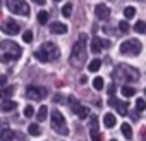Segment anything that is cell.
Wrapping results in <instances>:
<instances>
[{
	"instance_id": "obj_9",
	"label": "cell",
	"mask_w": 146,
	"mask_h": 141,
	"mask_svg": "<svg viewBox=\"0 0 146 141\" xmlns=\"http://www.w3.org/2000/svg\"><path fill=\"white\" fill-rule=\"evenodd\" d=\"M26 95H28V98H31V100H43V98L48 95V90H46L45 86H28Z\"/></svg>"
},
{
	"instance_id": "obj_36",
	"label": "cell",
	"mask_w": 146,
	"mask_h": 141,
	"mask_svg": "<svg viewBox=\"0 0 146 141\" xmlns=\"http://www.w3.org/2000/svg\"><path fill=\"white\" fill-rule=\"evenodd\" d=\"M33 2L38 4V5H43V4H45V0H33Z\"/></svg>"
},
{
	"instance_id": "obj_13",
	"label": "cell",
	"mask_w": 146,
	"mask_h": 141,
	"mask_svg": "<svg viewBox=\"0 0 146 141\" xmlns=\"http://www.w3.org/2000/svg\"><path fill=\"white\" fill-rule=\"evenodd\" d=\"M2 31H4L5 35L16 36V35H19V26H17V23H14L12 19H9V21L2 26Z\"/></svg>"
},
{
	"instance_id": "obj_11",
	"label": "cell",
	"mask_w": 146,
	"mask_h": 141,
	"mask_svg": "<svg viewBox=\"0 0 146 141\" xmlns=\"http://www.w3.org/2000/svg\"><path fill=\"white\" fill-rule=\"evenodd\" d=\"M108 47H110V41L108 40H102L98 36H95L93 41H91V52L93 53H100L103 48H108Z\"/></svg>"
},
{
	"instance_id": "obj_27",
	"label": "cell",
	"mask_w": 146,
	"mask_h": 141,
	"mask_svg": "<svg viewBox=\"0 0 146 141\" xmlns=\"http://www.w3.org/2000/svg\"><path fill=\"white\" fill-rule=\"evenodd\" d=\"M70 12H72V4H65L62 7V16L64 17H70Z\"/></svg>"
},
{
	"instance_id": "obj_24",
	"label": "cell",
	"mask_w": 146,
	"mask_h": 141,
	"mask_svg": "<svg viewBox=\"0 0 146 141\" xmlns=\"http://www.w3.org/2000/svg\"><path fill=\"white\" fill-rule=\"evenodd\" d=\"M38 23L40 24H46L48 23V12L46 11H40L38 12Z\"/></svg>"
},
{
	"instance_id": "obj_21",
	"label": "cell",
	"mask_w": 146,
	"mask_h": 141,
	"mask_svg": "<svg viewBox=\"0 0 146 141\" xmlns=\"http://www.w3.org/2000/svg\"><path fill=\"white\" fill-rule=\"evenodd\" d=\"M12 95H14V88H12V86H9V88H2V90H0V98H4V100L11 98Z\"/></svg>"
},
{
	"instance_id": "obj_34",
	"label": "cell",
	"mask_w": 146,
	"mask_h": 141,
	"mask_svg": "<svg viewBox=\"0 0 146 141\" xmlns=\"http://www.w3.org/2000/svg\"><path fill=\"white\" fill-rule=\"evenodd\" d=\"M107 91H108V95H110V96H113V93H115V84H108Z\"/></svg>"
},
{
	"instance_id": "obj_30",
	"label": "cell",
	"mask_w": 146,
	"mask_h": 141,
	"mask_svg": "<svg viewBox=\"0 0 146 141\" xmlns=\"http://www.w3.org/2000/svg\"><path fill=\"white\" fill-rule=\"evenodd\" d=\"M134 29H136L137 33H146V23H144V21H137L136 26H134Z\"/></svg>"
},
{
	"instance_id": "obj_18",
	"label": "cell",
	"mask_w": 146,
	"mask_h": 141,
	"mask_svg": "<svg viewBox=\"0 0 146 141\" xmlns=\"http://www.w3.org/2000/svg\"><path fill=\"white\" fill-rule=\"evenodd\" d=\"M103 124H105V127H113L115 126V115L113 114H105L103 115Z\"/></svg>"
},
{
	"instance_id": "obj_37",
	"label": "cell",
	"mask_w": 146,
	"mask_h": 141,
	"mask_svg": "<svg viewBox=\"0 0 146 141\" xmlns=\"http://www.w3.org/2000/svg\"><path fill=\"white\" fill-rule=\"evenodd\" d=\"M144 98H146V88H144Z\"/></svg>"
},
{
	"instance_id": "obj_14",
	"label": "cell",
	"mask_w": 146,
	"mask_h": 141,
	"mask_svg": "<svg viewBox=\"0 0 146 141\" xmlns=\"http://www.w3.org/2000/svg\"><path fill=\"white\" fill-rule=\"evenodd\" d=\"M95 14H96V17H98V19L107 21V19L110 17V9H108L105 4H98V5H96V9H95Z\"/></svg>"
},
{
	"instance_id": "obj_28",
	"label": "cell",
	"mask_w": 146,
	"mask_h": 141,
	"mask_svg": "<svg viewBox=\"0 0 146 141\" xmlns=\"http://www.w3.org/2000/svg\"><path fill=\"white\" fill-rule=\"evenodd\" d=\"M146 108V102H144V98H137L136 100V110L137 112H143Z\"/></svg>"
},
{
	"instance_id": "obj_4",
	"label": "cell",
	"mask_w": 146,
	"mask_h": 141,
	"mask_svg": "<svg viewBox=\"0 0 146 141\" xmlns=\"http://www.w3.org/2000/svg\"><path fill=\"white\" fill-rule=\"evenodd\" d=\"M113 78L117 81H122V83H131V81H136L139 78V72L131 67V65H125V64H120L115 67V72H113Z\"/></svg>"
},
{
	"instance_id": "obj_31",
	"label": "cell",
	"mask_w": 146,
	"mask_h": 141,
	"mask_svg": "<svg viewBox=\"0 0 146 141\" xmlns=\"http://www.w3.org/2000/svg\"><path fill=\"white\" fill-rule=\"evenodd\" d=\"M23 40H24V43H31L33 41V31H24L23 33Z\"/></svg>"
},
{
	"instance_id": "obj_17",
	"label": "cell",
	"mask_w": 146,
	"mask_h": 141,
	"mask_svg": "<svg viewBox=\"0 0 146 141\" xmlns=\"http://www.w3.org/2000/svg\"><path fill=\"white\" fill-rule=\"evenodd\" d=\"M14 131L12 129H4L2 132H0V141H12L14 139Z\"/></svg>"
},
{
	"instance_id": "obj_19",
	"label": "cell",
	"mask_w": 146,
	"mask_h": 141,
	"mask_svg": "<svg viewBox=\"0 0 146 141\" xmlns=\"http://www.w3.org/2000/svg\"><path fill=\"white\" fill-rule=\"evenodd\" d=\"M120 93H122V96H125V98H129V96H134V93H136V90H134L132 86H129V84H124V86L120 88Z\"/></svg>"
},
{
	"instance_id": "obj_2",
	"label": "cell",
	"mask_w": 146,
	"mask_h": 141,
	"mask_svg": "<svg viewBox=\"0 0 146 141\" xmlns=\"http://www.w3.org/2000/svg\"><path fill=\"white\" fill-rule=\"evenodd\" d=\"M21 47L16 41H2L0 43V62H14L21 57Z\"/></svg>"
},
{
	"instance_id": "obj_32",
	"label": "cell",
	"mask_w": 146,
	"mask_h": 141,
	"mask_svg": "<svg viewBox=\"0 0 146 141\" xmlns=\"http://www.w3.org/2000/svg\"><path fill=\"white\" fill-rule=\"evenodd\" d=\"M119 29H120V33H127V31H129L127 21H120V23H119Z\"/></svg>"
},
{
	"instance_id": "obj_23",
	"label": "cell",
	"mask_w": 146,
	"mask_h": 141,
	"mask_svg": "<svg viewBox=\"0 0 146 141\" xmlns=\"http://www.w3.org/2000/svg\"><path fill=\"white\" fill-rule=\"evenodd\" d=\"M46 115H48V108H46V107H40V110L36 112V119H38V122H43V120L46 119Z\"/></svg>"
},
{
	"instance_id": "obj_40",
	"label": "cell",
	"mask_w": 146,
	"mask_h": 141,
	"mask_svg": "<svg viewBox=\"0 0 146 141\" xmlns=\"http://www.w3.org/2000/svg\"><path fill=\"white\" fill-rule=\"evenodd\" d=\"M0 124H2V120H0Z\"/></svg>"
},
{
	"instance_id": "obj_10",
	"label": "cell",
	"mask_w": 146,
	"mask_h": 141,
	"mask_svg": "<svg viewBox=\"0 0 146 141\" xmlns=\"http://www.w3.org/2000/svg\"><path fill=\"white\" fill-rule=\"evenodd\" d=\"M90 134H91V141H102V136L98 132V117L96 115L90 117Z\"/></svg>"
},
{
	"instance_id": "obj_5",
	"label": "cell",
	"mask_w": 146,
	"mask_h": 141,
	"mask_svg": "<svg viewBox=\"0 0 146 141\" xmlns=\"http://www.w3.org/2000/svg\"><path fill=\"white\" fill-rule=\"evenodd\" d=\"M50 122H52V127H53L55 132L64 134V136L69 132V129H67V122H65V117H64L58 110H53V112L50 114Z\"/></svg>"
},
{
	"instance_id": "obj_6",
	"label": "cell",
	"mask_w": 146,
	"mask_h": 141,
	"mask_svg": "<svg viewBox=\"0 0 146 141\" xmlns=\"http://www.w3.org/2000/svg\"><path fill=\"white\" fill-rule=\"evenodd\" d=\"M7 9L12 14H19V16H29V5L24 0H7L5 2Z\"/></svg>"
},
{
	"instance_id": "obj_22",
	"label": "cell",
	"mask_w": 146,
	"mask_h": 141,
	"mask_svg": "<svg viewBox=\"0 0 146 141\" xmlns=\"http://www.w3.org/2000/svg\"><path fill=\"white\" fill-rule=\"evenodd\" d=\"M100 65H102V60L100 59H93L90 62V65H88V70H90V72H96V70L100 69Z\"/></svg>"
},
{
	"instance_id": "obj_3",
	"label": "cell",
	"mask_w": 146,
	"mask_h": 141,
	"mask_svg": "<svg viewBox=\"0 0 146 141\" xmlns=\"http://www.w3.org/2000/svg\"><path fill=\"white\" fill-rule=\"evenodd\" d=\"M58 47L55 45V43H52V41H48V43H43L41 45V48H38L36 52H35V57L40 60V62H53V60H57L58 59Z\"/></svg>"
},
{
	"instance_id": "obj_38",
	"label": "cell",
	"mask_w": 146,
	"mask_h": 141,
	"mask_svg": "<svg viewBox=\"0 0 146 141\" xmlns=\"http://www.w3.org/2000/svg\"><path fill=\"white\" fill-rule=\"evenodd\" d=\"M110 141H117V139H110Z\"/></svg>"
},
{
	"instance_id": "obj_20",
	"label": "cell",
	"mask_w": 146,
	"mask_h": 141,
	"mask_svg": "<svg viewBox=\"0 0 146 141\" xmlns=\"http://www.w3.org/2000/svg\"><path fill=\"white\" fill-rule=\"evenodd\" d=\"M120 131H122V134H124L127 139H131V138H132V127H131V124L124 122V124L120 126Z\"/></svg>"
},
{
	"instance_id": "obj_15",
	"label": "cell",
	"mask_w": 146,
	"mask_h": 141,
	"mask_svg": "<svg viewBox=\"0 0 146 141\" xmlns=\"http://www.w3.org/2000/svg\"><path fill=\"white\" fill-rule=\"evenodd\" d=\"M50 31L55 33V35H64V33H67V26L62 24V23H52L50 24Z\"/></svg>"
},
{
	"instance_id": "obj_39",
	"label": "cell",
	"mask_w": 146,
	"mask_h": 141,
	"mask_svg": "<svg viewBox=\"0 0 146 141\" xmlns=\"http://www.w3.org/2000/svg\"><path fill=\"white\" fill-rule=\"evenodd\" d=\"M55 2H60V0H55Z\"/></svg>"
},
{
	"instance_id": "obj_12",
	"label": "cell",
	"mask_w": 146,
	"mask_h": 141,
	"mask_svg": "<svg viewBox=\"0 0 146 141\" xmlns=\"http://www.w3.org/2000/svg\"><path fill=\"white\" fill-rule=\"evenodd\" d=\"M108 105L113 107L120 115H125V114H127V103H124V102H120V100H115V96H110V98H108Z\"/></svg>"
},
{
	"instance_id": "obj_29",
	"label": "cell",
	"mask_w": 146,
	"mask_h": 141,
	"mask_svg": "<svg viewBox=\"0 0 146 141\" xmlns=\"http://www.w3.org/2000/svg\"><path fill=\"white\" fill-rule=\"evenodd\" d=\"M28 132L33 134V136H38V134H40V126H38V124H29Z\"/></svg>"
},
{
	"instance_id": "obj_7",
	"label": "cell",
	"mask_w": 146,
	"mask_h": 141,
	"mask_svg": "<svg viewBox=\"0 0 146 141\" xmlns=\"http://www.w3.org/2000/svg\"><path fill=\"white\" fill-rule=\"evenodd\" d=\"M120 52L125 53V55H137V53L141 52V41L136 40V38L125 40V41L120 45Z\"/></svg>"
},
{
	"instance_id": "obj_8",
	"label": "cell",
	"mask_w": 146,
	"mask_h": 141,
	"mask_svg": "<svg viewBox=\"0 0 146 141\" xmlns=\"http://www.w3.org/2000/svg\"><path fill=\"white\" fill-rule=\"evenodd\" d=\"M70 100H69V103H70V108H72V112H74L79 119H86V117H90V108L88 107H84V105H81L78 100H74L72 96H69Z\"/></svg>"
},
{
	"instance_id": "obj_33",
	"label": "cell",
	"mask_w": 146,
	"mask_h": 141,
	"mask_svg": "<svg viewBox=\"0 0 146 141\" xmlns=\"http://www.w3.org/2000/svg\"><path fill=\"white\" fill-rule=\"evenodd\" d=\"M33 114H35L33 107H29V105H28V107L24 108V115H26V117H33Z\"/></svg>"
},
{
	"instance_id": "obj_26",
	"label": "cell",
	"mask_w": 146,
	"mask_h": 141,
	"mask_svg": "<svg viewBox=\"0 0 146 141\" xmlns=\"http://www.w3.org/2000/svg\"><path fill=\"white\" fill-rule=\"evenodd\" d=\"M103 84H105V83H103V78H100V76H98V78H95V79H93V86H95V90H98V91H100V90H103Z\"/></svg>"
},
{
	"instance_id": "obj_1",
	"label": "cell",
	"mask_w": 146,
	"mask_h": 141,
	"mask_svg": "<svg viewBox=\"0 0 146 141\" xmlns=\"http://www.w3.org/2000/svg\"><path fill=\"white\" fill-rule=\"evenodd\" d=\"M86 62V35H81L70 52V65L81 67Z\"/></svg>"
},
{
	"instance_id": "obj_16",
	"label": "cell",
	"mask_w": 146,
	"mask_h": 141,
	"mask_svg": "<svg viewBox=\"0 0 146 141\" xmlns=\"http://www.w3.org/2000/svg\"><path fill=\"white\" fill-rule=\"evenodd\" d=\"M16 107H17L16 102H12V100H4L2 103H0V112H11V110H14Z\"/></svg>"
},
{
	"instance_id": "obj_25",
	"label": "cell",
	"mask_w": 146,
	"mask_h": 141,
	"mask_svg": "<svg viewBox=\"0 0 146 141\" xmlns=\"http://www.w3.org/2000/svg\"><path fill=\"white\" fill-rule=\"evenodd\" d=\"M124 16H125V19H132L136 16V9L134 7H125L124 9Z\"/></svg>"
},
{
	"instance_id": "obj_35",
	"label": "cell",
	"mask_w": 146,
	"mask_h": 141,
	"mask_svg": "<svg viewBox=\"0 0 146 141\" xmlns=\"http://www.w3.org/2000/svg\"><path fill=\"white\" fill-rule=\"evenodd\" d=\"M5 83H7V76H0V84H2V86H5Z\"/></svg>"
}]
</instances>
